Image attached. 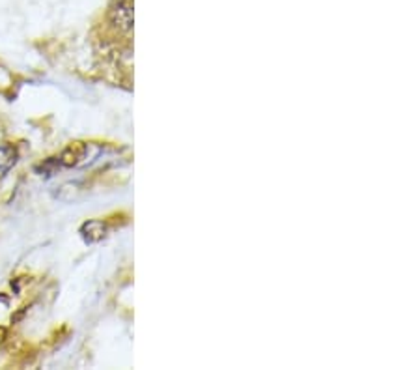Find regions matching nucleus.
<instances>
[{
	"mask_svg": "<svg viewBox=\"0 0 420 370\" xmlns=\"http://www.w3.org/2000/svg\"><path fill=\"white\" fill-rule=\"evenodd\" d=\"M17 163V150L11 144H2L0 146V178L6 176L11 170V167Z\"/></svg>",
	"mask_w": 420,
	"mask_h": 370,
	"instance_id": "20e7f679",
	"label": "nucleus"
},
{
	"mask_svg": "<svg viewBox=\"0 0 420 370\" xmlns=\"http://www.w3.org/2000/svg\"><path fill=\"white\" fill-rule=\"evenodd\" d=\"M116 8L113 10L114 23L122 30H131L133 26V2L131 0H116Z\"/></svg>",
	"mask_w": 420,
	"mask_h": 370,
	"instance_id": "f03ea898",
	"label": "nucleus"
},
{
	"mask_svg": "<svg viewBox=\"0 0 420 370\" xmlns=\"http://www.w3.org/2000/svg\"><path fill=\"white\" fill-rule=\"evenodd\" d=\"M81 234L86 242H99V240H103L105 234H107V225L103 221H99V219H92V221H86L81 226Z\"/></svg>",
	"mask_w": 420,
	"mask_h": 370,
	"instance_id": "7ed1b4c3",
	"label": "nucleus"
},
{
	"mask_svg": "<svg viewBox=\"0 0 420 370\" xmlns=\"http://www.w3.org/2000/svg\"><path fill=\"white\" fill-rule=\"evenodd\" d=\"M86 155H88V144L73 142L69 144L64 152H62L58 161H60V164H64V167H77V164L86 161Z\"/></svg>",
	"mask_w": 420,
	"mask_h": 370,
	"instance_id": "f257e3e1",
	"label": "nucleus"
}]
</instances>
